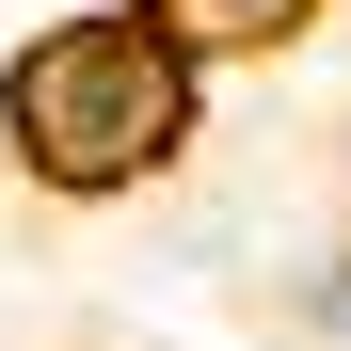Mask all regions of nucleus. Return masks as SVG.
I'll use <instances>...</instances> for the list:
<instances>
[{
    "mask_svg": "<svg viewBox=\"0 0 351 351\" xmlns=\"http://www.w3.org/2000/svg\"><path fill=\"white\" fill-rule=\"evenodd\" d=\"M208 112V64L176 48L144 0H112V16H48L16 64H0V144H16V176H48V192H144V176L192 144Z\"/></svg>",
    "mask_w": 351,
    "mask_h": 351,
    "instance_id": "1",
    "label": "nucleus"
},
{
    "mask_svg": "<svg viewBox=\"0 0 351 351\" xmlns=\"http://www.w3.org/2000/svg\"><path fill=\"white\" fill-rule=\"evenodd\" d=\"M144 16H160V32L208 64V48H287V32L319 16V0H144Z\"/></svg>",
    "mask_w": 351,
    "mask_h": 351,
    "instance_id": "2",
    "label": "nucleus"
}]
</instances>
